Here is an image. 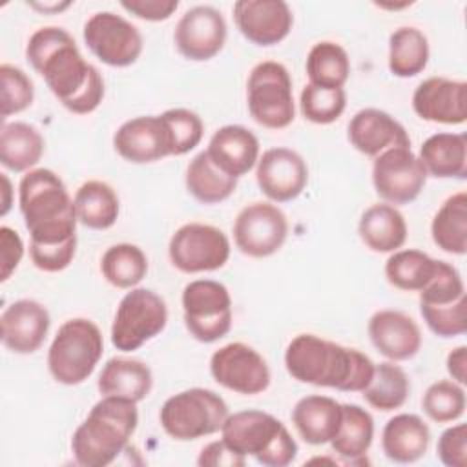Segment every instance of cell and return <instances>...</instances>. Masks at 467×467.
Masks as SVG:
<instances>
[{
    "label": "cell",
    "mask_w": 467,
    "mask_h": 467,
    "mask_svg": "<svg viewBox=\"0 0 467 467\" xmlns=\"http://www.w3.org/2000/svg\"><path fill=\"white\" fill-rule=\"evenodd\" d=\"M26 58L67 111L88 115L100 106L102 75L82 57L75 38L64 27H38L27 40Z\"/></svg>",
    "instance_id": "cell-1"
},
{
    "label": "cell",
    "mask_w": 467,
    "mask_h": 467,
    "mask_svg": "<svg viewBox=\"0 0 467 467\" xmlns=\"http://www.w3.org/2000/svg\"><path fill=\"white\" fill-rule=\"evenodd\" d=\"M374 365L361 350L316 334H297L285 350V367L294 379L341 392H361L374 374Z\"/></svg>",
    "instance_id": "cell-2"
},
{
    "label": "cell",
    "mask_w": 467,
    "mask_h": 467,
    "mask_svg": "<svg viewBox=\"0 0 467 467\" xmlns=\"http://www.w3.org/2000/svg\"><path fill=\"white\" fill-rule=\"evenodd\" d=\"M18 206L33 244H60L77 237L75 202L64 181L47 168L26 171L18 184Z\"/></svg>",
    "instance_id": "cell-3"
},
{
    "label": "cell",
    "mask_w": 467,
    "mask_h": 467,
    "mask_svg": "<svg viewBox=\"0 0 467 467\" xmlns=\"http://www.w3.org/2000/svg\"><path fill=\"white\" fill-rule=\"evenodd\" d=\"M137 403L102 396L71 436V452L82 467H106L128 447L137 431Z\"/></svg>",
    "instance_id": "cell-4"
},
{
    "label": "cell",
    "mask_w": 467,
    "mask_h": 467,
    "mask_svg": "<svg viewBox=\"0 0 467 467\" xmlns=\"http://www.w3.org/2000/svg\"><path fill=\"white\" fill-rule=\"evenodd\" d=\"M221 440L237 454L252 456L265 467H286L297 456V443L285 423L257 409L228 414Z\"/></svg>",
    "instance_id": "cell-5"
},
{
    "label": "cell",
    "mask_w": 467,
    "mask_h": 467,
    "mask_svg": "<svg viewBox=\"0 0 467 467\" xmlns=\"http://www.w3.org/2000/svg\"><path fill=\"white\" fill-rule=\"evenodd\" d=\"M104 352L100 328L86 317L64 321L47 350V368L57 383L73 387L84 383Z\"/></svg>",
    "instance_id": "cell-6"
},
{
    "label": "cell",
    "mask_w": 467,
    "mask_h": 467,
    "mask_svg": "<svg viewBox=\"0 0 467 467\" xmlns=\"http://www.w3.org/2000/svg\"><path fill=\"white\" fill-rule=\"evenodd\" d=\"M228 414V405L217 392L192 387L162 403L159 421L170 438L190 441L219 432Z\"/></svg>",
    "instance_id": "cell-7"
},
{
    "label": "cell",
    "mask_w": 467,
    "mask_h": 467,
    "mask_svg": "<svg viewBox=\"0 0 467 467\" xmlns=\"http://www.w3.org/2000/svg\"><path fill=\"white\" fill-rule=\"evenodd\" d=\"M246 104L259 126L268 130L288 128L296 119L288 69L275 60L255 64L246 80Z\"/></svg>",
    "instance_id": "cell-8"
},
{
    "label": "cell",
    "mask_w": 467,
    "mask_h": 467,
    "mask_svg": "<svg viewBox=\"0 0 467 467\" xmlns=\"http://www.w3.org/2000/svg\"><path fill=\"white\" fill-rule=\"evenodd\" d=\"M168 323L166 301L150 288H130L120 299L111 323V345L133 352L159 336Z\"/></svg>",
    "instance_id": "cell-9"
},
{
    "label": "cell",
    "mask_w": 467,
    "mask_h": 467,
    "mask_svg": "<svg viewBox=\"0 0 467 467\" xmlns=\"http://www.w3.org/2000/svg\"><path fill=\"white\" fill-rule=\"evenodd\" d=\"M182 316L190 336L213 343L232 328V297L228 288L213 279L190 281L182 290Z\"/></svg>",
    "instance_id": "cell-10"
},
{
    "label": "cell",
    "mask_w": 467,
    "mask_h": 467,
    "mask_svg": "<svg viewBox=\"0 0 467 467\" xmlns=\"http://www.w3.org/2000/svg\"><path fill=\"white\" fill-rule=\"evenodd\" d=\"M171 265L182 274H201L223 268L230 259L226 234L212 224L186 223L168 243Z\"/></svg>",
    "instance_id": "cell-11"
},
{
    "label": "cell",
    "mask_w": 467,
    "mask_h": 467,
    "mask_svg": "<svg viewBox=\"0 0 467 467\" xmlns=\"http://www.w3.org/2000/svg\"><path fill=\"white\" fill-rule=\"evenodd\" d=\"M88 49L106 66L128 67L142 53L140 31L124 16L113 11L91 15L82 31Z\"/></svg>",
    "instance_id": "cell-12"
},
{
    "label": "cell",
    "mask_w": 467,
    "mask_h": 467,
    "mask_svg": "<svg viewBox=\"0 0 467 467\" xmlns=\"http://www.w3.org/2000/svg\"><path fill=\"white\" fill-rule=\"evenodd\" d=\"M427 171L410 148H390L374 157L372 184L376 193L389 204H409L423 190Z\"/></svg>",
    "instance_id": "cell-13"
},
{
    "label": "cell",
    "mask_w": 467,
    "mask_h": 467,
    "mask_svg": "<svg viewBox=\"0 0 467 467\" xmlns=\"http://www.w3.org/2000/svg\"><path fill=\"white\" fill-rule=\"evenodd\" d=\"M232 232L241 254L261 259L281 250L288 235V221L275 204L255 201L237 213Z\"/></svg>",
    "instance_id": "cell-14"
},
{
    "label": "cell",
    "mask_w": 467,
    "mask_h": 467,
    "mask_svg": "<svg viewBox=\"0 0 467 467\" xmlns=\"http://www.w3.org/2000/svg\"><path fill=\"white\" fill-rule=\"evenodd\" d=\"M210 374L215 383L243 396L265 392L272 379L266 359L241 341L223 345L212 354Z\"/></svg>",
    "instance_id": "cell-15"
},
{
    "label": "cell",
    "mask_w": 467,
    "mask_h": 467,
    "mask_svg": "<svg viewBox=\"0 0 467 467\" xmlns=\"http://www.w3.org/2000/svg\"><path fill=\"white\" fill-rule=\"evenodd\" d=\"M226 20L213 5H193L179 18L173 33L177 51L193 62L210 60L224 47Z\"/></svg>",
    "instance_id": "cell-16"
},
{
    "label": "cell",
    "mask_w": 467,
    "mask_h": 467,
    "mask_svg": "<svg viewBox=\"0 0 467 467\" xmlns=\"http://www.w3.org/2000/svg\"><path fill=\"white\" fill-rule=\"evenodd\" d=\"M259 190L274 202L297 199L308 184V166L305 159L290 148H270L259 155L255 164Z\"/></svg>",
    "instance_id": "cell-17"
},
{
    "label": "cell",
    "mask_w": 467,
    "mask_h": 467,
    "mask_svg": "<svg viewBox=\"0 0 467 467\" xmlns=\"http://www.w3.org/2000/svg\"><path fill=\"white\" fill-rule=\"evenodd\" d=\"M239 33L255 46H275L292 29L294 15L283 0H237L232 7Z\"/></svg>",
    "instance_id": "cell-18"
},
{
    "label": "cell",
    "mask_w": 467,
    "mask_h": 467,
    "mask_svg": "<svg viewBox=\"0 0 467 467\" xmlns=\"http://www.w3.org/2000/svg\"><path fill=\"white\" fill-rule=\"evenodd\" d=\"M115 151L131 164H150L171 157V140L161 115L126 120L113 135Z\"/></svg>",
    "instance_id": "cell-19"
},
{
    "label": "cell",
    "mask_w": 467,
    "mask_h": 467,
    "mask_svg": "<svg viewBox=\"0 0 467 467\" xmlns=\"http://www.w3.org/2000/svg\"><path fill=\"white\" fill-rule=\"evenodd\" d=\"M414 113L427 122L463 124L467 120V82L431 77L412 93Z\"/></svg>",
    "instance_id": "cell-20"
},
{
    "label": "cell",
    "mask_w": 467,
    "mask_h": 467,
    "mask_svg": "<svg viewBox=\"0 0 467 467\" xmlns=\"http://www.w3.org/2000/svg\"><path fill=\"white\" fill-rule=\"evenodd\" d=\"M51 317L47 308L35 299H16L0 316L2 343L15 354L36 352L49 332Z\"/></svg>",
    "instance_id": "cell-21"
},
{
    "label": "cell",
    "mask_w": 467,
    "mask_h": 467,
    "mask_svg": "<svg viewBox=\"0 0 467 467\" xmlns=\"http://www.w3.org/2000/svg\"><path fill=\"white\" fill-rule=\"evenodd\" d=\"M374 348L389 361H407L421 348V330L405 312L383 308L370 316L367 325Z\"/></svg>",
    "instance_id": "cell-22"
},
{
    "label": "cell",
    "mask_w": 467,
    "mask_h": 467,
    "mask_svg": "<svg viewBox=\"0 0 467 467\" xmlns=\"http://www.w3.org/2000/svg\"><path fill=\"white\" fill-rule=\"evenodd\" d=\"M347 131L350 144L367 157H378L390 148H410V137L403 124L378 108L356 111Z\"/></svg>",
    "instance_id": "cell-23"
},
{
    "label": "cell",
    "mask_w": 467,
    "mask_h": 467,
    "mask_svg": "<svg viewBox=\"0 0 467 467\" xmlns=\"http://www.w3.org/2000/svg\"><path fill=\"white\" fill-rule=\"evenodd\" d=\"M206 153L219 170L239 179L257 164L259 140L248 128L226 124L212 135Z\"/></svg>",
    "instance_id": "cell-24"
},
{
    "label": "cell",
    "mask_w": 467,
    "mask_h": 467,
    "mask_svg": "<svg viewBox=\"0 0 467 467\" xmlns=\"http://www.w3.org/2000/svg\"><path fill=\"white\" fill-rule=\"evenodd\" d=\"M341 416V403L321 394L305 396L292 409V423L308 445L330 443L339 429Z\"/></svg>",
    "instance_id": "cell-25"
},
{
    "label": "cell",
    "mask_w": 467,
    "mask_h": 467,
    "mask_svg": "<svg viewBox=\"0 0 467 467\" xmlns=\"http://www.w3.org/2000/svg\"><path fill=\"white\" fill-rule=\"evenodd\" d=\"M431 443L429 425L410 412L392 416L381 431V449L396 463H414L425 456Z\"/></svg>",
    "instance_id": "cell-26"
},
{
    "label": "cell",
    "mask_w": 467,
    "mask_h": 467,
    "mask_svg": "<svg viewBox=\"0 0 467 467\" xmlns=\"http://www.w3.org/2000/svg\"><path fill=\"white\" fill-rule=\"evenodd\" d=\"M153 387L151 368L140 359L111 358L102 367L97 389L100 396H115L130 401H142Z\"/></svg>",
    "instance_id": "cell-27"
},
{
    "label": "cell",
    "mask_w": 467,
    "mask_h": 467,
    "mask_svg": "<svg viewBox=\"0 0 467 467\" xmlns=\"http://www.w3.org/2000/svg\"><path fill=\"white\" fill-rule=\"evenodd\" d=\"M358 234L372 252L392 254L407 241V221L396 206L378 202L361 213Z\"/></svg>",
    "instance_id": "cell-28"
},
{
    "label": "cell",
    "mask_w": 467,
    "mask_h": 467,
    "mask_svg": "<svg viewBox=\"0 0 467 467\" xmlns=\"http://www.w3.org/2000/svg\"><path fill=\"white\" fill-rule=\"evenodd\" d=\"M420 161L436 179L467 177V137L465 133H434L420 146Z\"/></svg>",
    "instance_id": "cell-29"
},
{
    "label": "cell",
    "mask_w": 467,
    "mask_h": 467,
    "mask_svg": "<svg viewBox=\"0 0 467 467\" xmlns=\"http://www.w3.org/2000/svg\"><path fill=\"white\" fill-rule=\"evenodd\" d=\"M341 423L330 440V447L345 463L363 465L374 438V418L356 403H341Z\"/></svg>",
    "instance_id": "cell-30"
},
{
    "label": "cell",
    "mask_w": 467,
    "mask_h": 467,
    "mask_svg": "<svg viewBox=\"0 0 467 467\" xmlns=\"http://www.w3.org/2000/svg\"><path fill=\"white\" fill-rule=\"evenodd\" d=\"M44 137L29 122H2L0 128V162L4 168L22 173L35 170L44 155Z\"/></svg>",
    "instance_id": "cell-31"
},
{
    "label": "cell",
    "mask_w": 467,
    "mask_h": 467,
    "mask_svg": "<svg viewBox=\"0 0 467 467\" xmlns=\"http://www.w3.org/2000/svg\"><path fill=\"white\" fill-rule=\"evenodd\" d=\"M75 212L80 224L91 230L111 228L120 212L117 192L104 181H88L75 193Z\"/></svg>",
    "instance_id": "cell-32"
},
{
    "label": "cell",
    "mask_w": 467,
    "mask_h": 467,
    "mask_svg": "<svg viewBox=\"0 0 467 467\" xmlns=\"http://www.w3.org/2000/svg\"><path fill=\"white\" fill-rule=\"evenodd\" d=\"M184 184L188 193L199 202L219 204L235 192L237 179L219 170L204 150L188 162Z\"/></svg>",
    "instance_id": "cell-33"
},
{
    "label": "cell",
    "mask_w": 467,
    "mask_h": 467,
    "mask_svg": "<svg viewBox=\"0 0 467 467\" xmlns=\"http://www.w3.org/2000/svg\"><path fill=\"white\" fill-rule=\"evenodd\" d=\"M431 235L434 244L454 255L467 252V193L458 192L451 195L434 213L431 223Z\"/></svg>",
    "instance_id": "cell-34"
},
{
    "label": "cell",
    "mask_w": 467,
    "mask_h": 467,
    "mask_svg": "<svg viewBox=\"0 0 467 467\" xmlns=\"http://www.w3.org/2000/svg\"><path fill=\"white\" fill-rule=\"evenodd\" d=\"M429 40L418 27L403 26L389 36V71L400 78L421 73L429 62Z\"/></svg>",
    "instance_id": "cell-35"
},
{
    "label": "cell",
    "mask_w": 467,
    "mask_h": 467,
    "mask_svg": "<svg viewBox=\"0 0 467 467\" xmlns=\"http://www.w3.org/2000/svg\"><path fill=\"white\" fill-rule=\"evenodd\" d=\"M410 392V381L396 361H381L374 365L368 385L361 390L365 401L381 412H390L405 405Z\"/></svg>",
    "instance_id": "cell-36"
},
{
    "label": "cell",
    "mask_w": 467,
    "mask_h": 467,
    "mask_svg": "<svg viewBox=\"0 0 467 467\" xmlns=\"http://www.w3.org/2000/svg\"><path fill=\"white\" fill-rule=\"evenodd\" d=\"M308 84L319 88H343L350 75V58L343 46L332 40L317 42L306 55Z\"/></svg>",
    "instance_id": "cell-37"
},
{
    "label": "cell",
    "mask_w": 467,
    "mask_h": 467,
    "mask_svg": "<svg viewBox=\"0 0 467 467\" xmlns=\"http://www.w3.org/2000/svg\"><path fill=\"white\" fill-rule=\"evenodd\" d=\"M100 272L111 286L130 290L146 277L148 257L137 244L119 243L102 254Z\"/></svg>",
    "instance_id": "cell-38"
},
{
    "label": "cell",
    "mask_w": 467,
    "mask_h": 467,
    "mask_svg": "<svg viewBox=\"0 0 467 467\" xmlns=\"http://www.w3.org/2000/svg\"><path fill=\"white\" fill-rule=\"evenodd\" d=\"M438 259L414 248L396 250L385 263L387 281L403 292H420L434 275Z\"/></svg>",
    "instance_id": "cell-39"
},
{
    "label": "cell",
    "mask_w": 467,
    "mask_h": 467,
    "mask_svg": "<svg viewBox=\"0 0 467 467\" xmlns=\"http://www.w3.org/2000/svg\"><path fill=\"white\" fill-rule=\"evenodd\" d=\"M421 409L436 423L456 421L465 412V390L452 379L434 381L421 398Z\"/></svg>",
    "instance_id": "cell-40"
},
{
    "label": "cell",
    "mask_w": 467,
    "mask_h": 467,
    "mask_svg": "<svg viewBox=\"0 0 467 467\" xmlns=\"http://www.w3.org/2000/svg\"><path fill=\"white\" fill-rule=\"evenodd\" d=\"M299 108L306 120L314 124H332L347 108V93L343 88L330 89L306 84L299 95Z\"/></svg>",
    "instance_id": "cell-41"
},
{
    "label": "cell",
    "mask_w": 467,
    "mask_h": 467,
    "mask_svg": "<svg viewBox=\"0 0 467 467\" xmlns=\"http://www.w3.org/2000/svg\"><path fill=\"white\" fill-rule=\"evenodd\" d=\"M35 86L24 69L13 64L0 66V117L5 122L7 117L22 113L33 104Z\"/></svg>",
    "instance_id": "cell-42"
},
{
    "label": "cell",
    "mask_w": 467,
    "mask_h": 467,
    "mask_svg": "<svg viewBox=\"0 0 467 467\" xmlns=\"http://www.w3.org/2000/svg\"><path fill=\"white\" fill-rule=\"evenodd\" d=\"M418 294L420 306H449L465 299V285L456 266L438 259L434 275Z\"/></svg>",
    "instance_id": "cell-43"
},
{
    "label": "cell",
    "mask_w": 467,
    "mask_h": 467,
    "mask_svg": "<svg viewBox=\"0 0 467 467\" xmlns=\"http://www.w3.org/2000/svg\"><path fill=\"white\" fill-rule=\"evenodd\" d=\"M161 117L170 133L171 155L179 157L199 146L204 133V124L195 111L186 108H171L162 111Z\"/></svg>",
    "instance_id": "cell-44"
},
{
    "label": "cell",
    "mask_w": 467,
    "mask_h": 467,
    "mask_svg": "<svg viewBox=\"0 0 467 467\" xmlns=\"http://www.w3.org/2000/svg\"><path fill=\"white\" fill-rule=\"evenodd\" d=\"M420 314L429 330L440 337H456L465 334V299L449 306H420Z\"/></svg>",
    "instance_id": "cell-45"
},
{
    "label": "cell",
    "mask_w": 467,
    "mask_h": 467,
    "mask_svg": "<svg viewBox=\"0 0 467 467\" xmlns=\"http://www.w3.org/2000/svg\"><path fill=\"white\" fill-rule=\"evenodd\" d=\"M77 254V237L60 244H33L29 243L31 263L42 272H62L66 270Z\"/></svg>",
    "instance_id": "cell-46"
},
{
    "label": "cell",
    "mask_w": 467,
    "mask_h": 467,
    "mask_svg": "<svg viewBox=\"0 0 467 467\" xmlns=\"http://www.w3.org/2000/svg\"><path fill=\"white\" fill-rule=\"evenodd\" d=\"M436 454L447 467L467 465V425L458 423L445 429L438 440Z\"/></svg>",
    "instance_id": "cell-47"
},
{
    "label": "cell",
    "mask_w": 467,
    "mask_h": 467,
    "mask_svg": "<svg viewBox=\"0 0 467 467\" xmlns=\"http://www.w3.org/2000/svg\"><path fill=\"white\" fill-rule=\"evenodd\" d=\"M24 255V243L18 232L9 226L0 228V281H7Z\"/></svg>",
    "instance_id": "cell-48"
},
{
    "label": "cell",
    "mask_w": 467,
    "mask_h": 467,
    "mask_svg": "<svg viewBox=\"0 0 467 467\" xmlns=\"http://www.w3.org/2000/svg\"><path fill=\"white\" fill-rule=\"evenodd\" d=\"M120 5L133 16L148 22L168 20L179 7L177 0H122Z\"/></svg>",
    "instance_id": "cell-49"
},
{
    "label": "cell",
    "mask_w": 467,
    "mask_h": 467,
    "mask_svg": "<svg viewBox=\"0 0 467 467\" xmlns=\"http://www.w3.org/2000/svg\"><path fill=\"white\" fill-rule=\"evenodd\" d=\"M244 463L246 458L232 451L223 440L210 441L197 456V465L201 467H243Z\"/></svg>",
    "instance_id": "cell-50"
},
{
    "label": "cell",
    "mask_w": 467,
    "mask_h": 467,
    "mask_svg": "<svg viewBox=\"0 0 467 467\" xmlns=\"http://www.w3.org/2000/svg\"><path fill=\"white\" fill-rule=\"evenodd\" d=\"M445 365H447V372L452 378V381H456L460 385L467 383V348L463 345L456 347L449 352Z\"/></svg>",
    "instance_id": "cell-51"
},
{
    "label": "cell",
    "mask_w": 467,
    "mask_h": 467,
    "mask_svg": "<svg viewBox=\"0 0 467 467\" xmlns=\"http://www.w3.org/2000/svg\"><path fill=\"white\" fill-rule=\"evenodd\" d=\"M0 179H2V193H4L0 215L4 217L9 212V208H11V193H13V190H11V181H9V177L5 173H0Z\"/></svg>",
    "instance_id": "cell-52"
},
{
    "label": "cell",
    "mask_w": 467,
    "mask_h": 467,
    "mask_svg": "<svg viewBox=\"0 0 467 467\" xmlns=\"http://www.w3.org/2000/svg\"><path fill=\"white\" fill-rule=\"evenodd\" d=\"M29 5L38 9V11H44V13H58L66 7H69L71 2H64V4H29Z\"/></svg>",
    "instance_id": "cell-53"
}]
</instances>
